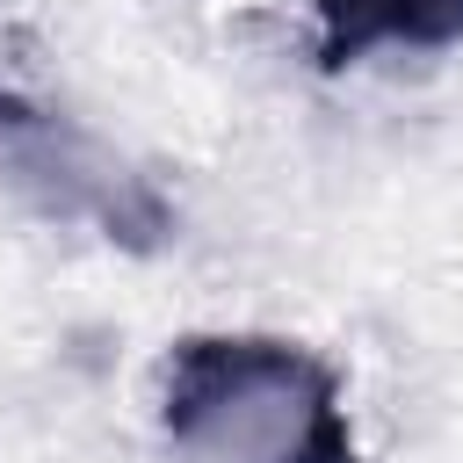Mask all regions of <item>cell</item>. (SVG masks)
<instances>
[{
	"mask_svg": "<svg viewBox=\"0 0 463 463\" xmlns=\"http://www.w3.org/2000/svg\"><path fill=\"white\" fill-rule=\"evenodd\" d=\"M318 14V58L354 65L383 43L405 51H441L463 36V0H311Z\"/></svg>",
	"mask_w": 463,
	"mask_h": 463,
	"instance_id": "cell-3",
	"label": "cell"
},
{
	"mask_svg": "<svg viewBox=\"0 0 463 463\" xmlns=\"http://www.w3.org/2000/svg\"><path fill=\"white\" fill-rule=\"evenodd\" d=\"M0 174L22 181L36 195V210L87 217L123 246H152L166 232V203L137 174H123L87 130L29 109L22 94H0Z\"/></svg>",
	"mask_w": 463,
	"mask_h": 463,
	"instance_id": "cell-2",
	"label": "cell"
},
{
	"mask_svg": "<svg viewBox=\"0 0 463 463\" xmlns=\"http://www.w3.org/2000/svg\"><path fill=\"white\" fill-rule=\"evenodd\" d=\"M159 427L203 463H354L340 376L275 333H188L166 354Z\"/></svg>",
	"mask_w": 463,
	"mask_h": 463,
	"instance_id": "cell-1",
	"label": "cell"
}]
</instances>
